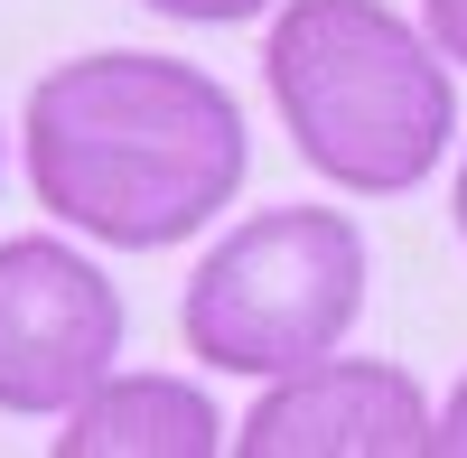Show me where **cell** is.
I'll return each instance as SVG.
<instances>
[{
    "label": "cell",
    "mask_w": 467,
    "mask_h": 458,
    "mask_svg": "<svg viewBox=\"0 0 467 458\" xmlns=\"http://www.w3.org/2000/svg\"><path fill=\"white\" fill-rule=\"evenodd\" d=\"M37 206L112 253H169L206 234L253 169V131L206 66L94 47L28 85L19 112Z\"/></svg>",
    "instance_id": "1"
},
{
    "label": "cell",
    "mask_w": 467,
    "mask_h": 458,
    "mask_svg": "<svg viewBox=\"0 0 467 458\" xmlns=\"http://www.w3.org/2000/svg\"><path fill=\"white\" fill-rule=\"evenodd\" d=\"M262 85L290 122V150L346 197H411L449 160L458 75L383 0H271Z\"/></svg>",
    "instance_id": "2"
},
{
    "label": "cell",
    "mask_w": 467,
    "mask_h": 458,
    "mask_svg": "<svg viewBox=\"0 0 467 458\" xmlns=\"http://www.w3.org/2000/svg\"><path fill=\"white\" fill-rule=\"evenodd\" d=\"M374 253L356 215L337 206H271L197 262V281L178 299V328L197 365L215 374H290L308 356L346 347V328L365 318Z\"/></svg>",
    "instance_id": "3"
},
{
    "label": "cell",
    "mask_w": 467,
    "mask_h": 458,
    "mask_svg": "<svg viewBox=\"0 0 467 458\" xmlns=\"http://www.w3.org/2000/svg\"><path fill=\"white\" fill-rule=\"evenodd\" d=\"M112 356H122V290L103 262L57 234L0 244V411L57 422L94 374H112Z\"/></svg>",
    "instance_id": "4"
},
{
    "label": "cell",
    "mask_w": 467,
    "mask_h": 458,
    "mask_svg": "<svg viewBox=\"0 0 467 458\" xmlns=\"http://www.w3.org/2000/svg\"><path fill=\"white\" fill-rule=\"evenodd\" d=\"M244 458H431V393L374 356H308L234 422Z\"/></svg>",
    "instance_id": "5"
},
{
    "label": "cell",
    "mask_w": 467,
    "mask_h": 458,
    "mask_svg": "<svg viewBox=\"0 0 467 458\" xmlns=\"http://www.w3.org/2000/svg\"><path fill=\"white\" fill-rule=\"evenodd\" d=\"M57 458H215L224 411L187 374H94L57 411Z\"/></svg>",
    "instance_id": "6"
},
{
    "label": "cell",
    "mask_w": 467,
    "mask_h": 458,
    "mask_svg": "<svg viewBox=\"0 0 467 458\" xmlns=\"http://www.w3.org/2000/svg\"><path fill=\"white\" fill-rule=\"evenodd\" d=\"M140 10H160V19H187V28H234V19H262L271 0H140Z\"/></svg>",
    "instance_id": "7"
},
{
    "label": "cell",
    "mask_w": 467,
    "mask_h": 458,
    "mask_svg": "<svg viewBox=\"0 0 467 458\" xmlns=\"http://www.w3.org/2000/svg\"><path fill=\"white\" fill-rule=\"evenodd\" d=\"M420 37H431L440 57L467 66V0H420Z\"/></svg>",
    "instance_id": "8"
},
{
    "label": "cell",
    "mask_w": 467,
    "mask_h": 458,
    "mask_svg": "<svg viewBox=\"0 0 467 458\" xmlns=\"http://www.w3.org/2000/svg\"><path fill=\"white\" fill-rule=\"evenodd\" d=\"M431 458H467V374H458L449 411H431Z\"/></svg>",
    "instance_id": "9"
},
{
    "label": "cell",
    "mask_w": 467,
    "mask_h": 458,
    "mask_svg": "<svg viewBox=\"0 0 467 458\" xmlns=\"http://www.w3.org/2000/svg\"><path fill=\"white\" fill-rule=\"evenodd\" d=\"M449 215H458V244H467V160H458V187H449Z\"/></svg>",
    "instance_id": "10"
}]
</instances>
